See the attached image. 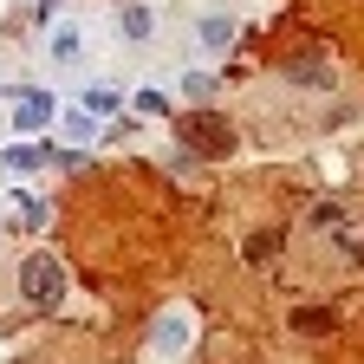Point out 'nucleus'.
Wrapping results in <instances>:
<instances>
[{"mask_svg": "<svg viewBox=\"0 0 364 364\" xmlns=\"http://www.w3.org/2000/svg\"><path fill=\"white\" fill-rule=\"evenodd\" d=\"M117 39L124 46H150L156 39V7H150V0H124V7H117Z\"/></svg>", "mask_w": 364, "mask_h": 364, "instance_id": "423d86ee", "label": "nucleus"}, {"mask_svg": "<svg viewBox=\"0 0 364 364\" xmlns=\"http://www.w3.org/2000/svg\"><path fill=\"white\" fill-rule=\"evenodd\" d=\"M326 247H332V267H338V273H364V235H351V221L338 228Z\"/></svg>", "mask_w": 364, "mask_h": 364, "instance_id": "9d476101", "label": "nucleus"}, {"mask_svg": "<svg viewBox=\"0 0 364 364\" xmlns=\"http://www.w3.org/2000/svg\"><path fill=\"white\" fill-rule=\"evenodd\" d=\"M176 91H182V98H189V105H208L215 78H208V72H182V78H176Z\"/></svg>", "mask_w": 364, "mask_h": 364, "instance_id": "2eb2a0df", "label": "nucleus"}, {"mask_svg": "<svg viewBox=\"0 0 364 364\" xmlns=\"http://www.w3.org/2000/svg\"><path fill=\"white\" fill-rule=\"evenodd\" d=\"M189 39H196V53H208V59H221L228 46L241 39V26H235V14H221V7H208V14H196V26H189Z\"/></svg>", "mask_w": 364, "mask_h": 364, "instance_id": "39448f33", "label": "nucleus"}, {"mask_svg": "<svg viewBox=\"0 0 364 364\" xmlns=\"http://www.w3.org/2000/svg\"><path fill=\"white\" fill-rule=\"evenodd\" d=\"M59 130L72 136V144H91V136H98V117H91V111H65V117H59Z\"/></svg>", "mask_w": 364, "mask_h": 364, "instance_id": "ddd939ff", "label": "nucleus"}, {"mask_svg": "<svg viewBox=\"0 0 364 364\" xmlns=\"http://www.w3.org/2000/svg\"><path fill=\"white\" fill-rule=\"evenodd\" d=\"M280 72H287L293 91H332V65H326V53H318V46H299V53H287Z\"/></svg>", "mask_w": 364, "mask_h": 364, "instance_id": "20e7f679", "label": "nucleus"}, {"mask_svg": "<svg viewBox=\"0 0 364 364\" xmlns=\"http://www.w3.org/2000/svg\"><path fill=\"white\" fill-rule=\"evenodd\" d=\"M136 111H150V117H163L169 105H163V91H136Z\"/></svg>", "mask_w": 364, "mask_h": 364, "instance_id": "a211bd4d", "label": "nucleus"}, {"mask_svg": "<svg viewBox=\"0 0 364 364\" xmlns=\"http://www.w3.org/2000/svg\"><path fill=\"white\" fill-rule=\"evenodd\" d=\"M7 163H14V169H39V163H53V144H39V136H33V144H14Z\"/></svg>", "mask_w": 364, "mask_h": 364, "instance_id": "f8f14e48", "label": "nucleus"}, {"mask_svg": "<svg viewBox=\"0 0 364 364\" xmlns=\"http://www.w3.org/2000/svg\"><path fill=\"white\" fill-rule=\"evenodd\" d=\"M85 111H91V117H117V111H124V91H117V85H91V91H85Z\"/></svg>", "mask_w": 364, "mask_h": 364, "instance_id": "9b49d317", "label": "nucleus"}, {"mask_svg": "<svg viewBox=\"0 0 364 364\" xmlns=\"http://www.w3.org/2000/svg\"><path fill=\"white\" fill-rule=\"evenodd\" d=\"M351 215H345V202H318L312 215H306V228H345Z\"/></svg>", "mask_w": 364, "mask_h": 364, "instance_id": "dca6fc26", "label": "nucleus"}, {"mask_svg": "<svg viewBox=\"0 0 364 364\" xmlns=\"http://www.w3.org/2000/svg\"><path fill=\"white\" fill-rule=\"evenodd\" d=\"M273 254H280V235H273V228H267V235H254V241L241 247V260H247V267H267Z\"/></svg>", "mask_w": 364, "mask_h": 364, "instance_id": "4468645a", "label": "nucleus"}, {"mask_svg": "<svg viewBox=\"0 0 364 364\" xmlns=\"http://www.w3.org/2000/svg\"><path fill=\"white\" fill-rule=\"evenodd\" d=\"M176 136H182V150L202 156V163H221V156L241 150V130L228 124L221 111H208V105H189V111H182L176 117Z\"/></svg>", "mask_w": 364, "mask_h": 364, "instance_id": "f257e3e1", "label": "nucleus"}, {"mask_svg": "<svg viewBox=\"0 0 364 364\" xmlns=\"http://www.w3.org/2000/svg\"><path fill=\"white\" fill-rule=\"evenodd\" d=\"M46 59H53L59 72H78V65H85V26H72V20L53 26V39H46Z\"/></svg>", "mask_w": 364, "mask_h": 364, "instance_id": "0eeeda50", "label": "nucleus"}, {"mask_svg": "<svg viewBox=\"0 0 364 364\" xmlns=\"http://www.w3.org/2000/svg\"><path fill=\"white\" fill-rule=\"evenodd\" d=\"M20 299H26L33 312H59V306H65V267H59V254L33 247V254L20 260Z\"/></svg>", "mask_w": 364, "mask_h": 364, "instance_id": "f03ea898", "label": "nucleus"}, {"mask_svg": "<svg viewBox=\"0 0 364 364\" xmlns=\"http://www.w3.org/2000/svg\"><path fill=\"white\" fill-rule=\"evenodd\" d=\"M53 117H59V105L46 98V91H14V124H20L26 136H33V130H46Z\"/></svg>", "mask_w": 364, "mask_h": 364, "instance_id": "6e6552de", "label": "nucleus"}, {"mask_svg": "<svg viewBox=\"0 0 364 364\" xmlns=\"http://www.w3.org/2000/svg\"><path fill=\"white\" fill-rule=\"evenodd\" d=\"M20 221H26V228H46V221H53V208H46L39 196H20Z\"/></svg>", "mask_w": 364, "mask_h": 364, "instance_id": "f3484780", "label": "nucleus"}, {"mask_svg": "<svg viewBox=\"0 0 364 364\" xmlns=\"http://www.w3.org/2000/svg\"><path fill=\"white\" fill-rule=\"evenodd\" d=\"M287 326H293L299 338H326V332H338V306H293Z\"/></svg>", "mask_w": 364, "mask_h": 364, "instance_id": "1a4fd4ad", "label": "nucleus"}, {"mask_svg": "<svg viewBox=\"0 0 364 364\" xmlns=\"http://www.w3.org/2000/svg\"><path fill=\"white\" fill-rule=\"evenodd\" d=\"M189 338H196V312H189V306H169V312H156V326H150V351H156V358L189 351Z\"/></svg>", "mask_w": 364, "mask_h": 364, "instance_id": "7ed1b4c3", "label": "nucleus"}]
</instances>
